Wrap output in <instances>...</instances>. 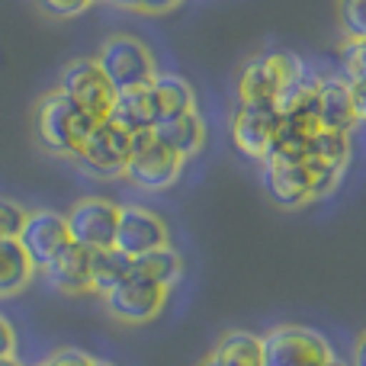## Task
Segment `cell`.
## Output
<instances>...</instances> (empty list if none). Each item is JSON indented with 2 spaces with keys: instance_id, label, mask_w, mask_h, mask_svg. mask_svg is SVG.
Here are the masks:
<instances>
[{
  "instance_id": "cell-14",
  "label": "cell",
  "mask_w": 366,
  "mask_h": 366,
  "mask_svg": "<svg viewBox=\"0 0 366 366\" xmlns=\"http://www.w3.org/2000/svg\"><path fill=\"white\" fill-rule=\"evenodd\" d=\"M167 244V225L158 212L145 206H119V219H116L113 247L122 251L126 257H139L145 251Z\"/></svg>"
},
{
  "instance_id": "cell-5",
  "label": "cell",
  "mask_w": 366,
  "mask_h": 366,
  "mask_svg": "<svg viewBox=\"0 0 366 366\" xmlns=\"http://www.w3.org/2000/svg\"><path fill=\"white\" fill-rule=\"evenodd\" d=\"M302 61L296 55H257L241 68L238 81V103H273L280 97V90L290 81H296L302 74Z\"/></svg>"
},
{
  "instance_id": "cell-22",
  "label": "cell",
  "mask_w": 366,
  "mask_h": 366,
  "mask_svg": "<svg viewBox=\"0 0 366 366\" xmlns=\"http://www.w3.org/2000/svg\"><path fill=\"white\" fill-rule=\"evenodd\" d=\"M152 90L158 97V107H161V119L164 116H174V113H187V109H196V97H193V87L183 81L180 74H154L152 81Z\"/></svg>"
},
{
  "instance_id": "cell-11",
  "label": "cell",
  "mask_w": 366,
  "mask_h": 366,
  "mask_svg": "<svg viewBox=\"0 0 366 366\" xmlns=\"http://www.w3.org/2000/svg\"><path fill=\"white\" fill-rule=\"evenodd\" d=\"M363 113H366L363 90H350L341 77H325V81H318V90H315L318 129L350 135V129L363 119Z\"/></svg>"
},
{
  "instance_id": "cell-3",
  "label": "cell",
  "mask_w": 366,
  "mask_h": 366,
  "mask_svg": "<svg viewBox=\"0 0 366 366\" xmlns=\"http://www.w3.org/2000/svg\"><path fill=\"white\" fill-rule=\"evenodd\" d=\"M331 357V344L302 325H280L260 337V366H325Z\"/></svg>"
},
{
  "instance_id": "cell-2",
  "label": "cell",
  "mask_w": 366,
  "mask_h": 366,
  "mask_svg": "<svg viewBox=\"0 0 366 366\" xmlns=\"http://www.w3.org/2000/svg\"><path fill=\"white\" fill-rule=\"evenodd\" d=\"M94 61L100 64V71L107 74V81L113 84L116 94L135 90V87H148V84L154 81V74H158L154 55L148 51V45L139 42L135 36H109Z\"/></svg>"
},
{
  "instance_id": "cell-31",
  "label": "cell",
  "mask_w": 366,
  "mask_h": 366,
  "mask_svg": "<svg viewBox=\"0 0 366 366\" xmlns=\"http://www.w3.org/2000/svg\"><path fill=\"white\" fill-rule=\"evenodd\" d=\"M202 366H225V363H222V360H215V357H209V360L202 363Z\"/></svg>"
},
{
  "instance_id": "cell-12",
  "label": "cell",
  "mask_w": 366,
  "mask_h": 366,
  "mask_svg": "<svg viewBox=\"0 0 366 366\" xmlns=\"http://www.w3.org/2000/svg\"><path fill=\"white\" fill-rule=\"evenodd\" d=\"M260 164H264V187L277 206L299 209L305 202H312V171L305 164V158L267 154Z\"/></svg>"
},
{
  "instance_id": "cell-18",
  "label": "cell",
  "mask_w": 366,
  "mask_h": 366,
  "mask_svg": "<svg viewBox=\"0 0 366 366\" xmlns=\"http://www.w3.org/2000/svg\"><path fill=\"white\" fill-rule=\"evenodd\" d=\"M305 161L312 167H325V171L344 174L350 161V135L344 132H328V129H315L305 148Z\"/></svg>"
},
{
  "instance_id": "cell-15",
  "label": "cell",
  "mask_w": 366,
  "mask_h": 366,
  "mask_svg": "<svg viewBox=\"0 0 366 366\" xmlns=\"http://www.w3.org/2000/svg\"><path fill=\"white\" fill-rule=\"evenodd\" d=\"M107 119L113 122V126H119L122 132H129V135L152 132V129L161 122V107H158V97H154L152 84H148V87H135V90H122V94H116Z\"/></svg>"
},
{
  "instance_id": "cell-26",
  "label": "cell",
  "mask_w": 366,
  "mask_h": 366,
  "mask_svg": "<svg viewBox=\"0 0 366 366\" xmlns=\"http://www.w3.org/2000/svg\"><path fill=\"white\" fill-rule=\"evenodd\" d=\"M23 219H26V209L0 196V238H16L19 228H23Z\"/></svg>"
},
{
  "instance_id": "cell-9",
  "label": "cell",
  "mask_w": 366,
  "mask_h": 366,
  "mask_svg": "<svg viewBox=\"0 0 366 366\" xmlns=\"http://www.w3.org/2000/svg\"><path fill=\"white\" fill-rule=\"evenodd\" d=\"M103 299H107V309L116 322L145 325L161 315V309H164V302H167V290H161L158 283L139 277V273H129V277L122 280V283H116Z\"/></svg>"
},
{
  "instance_id": "cell-7",
  "label": "cell",
  "mask_w": 366,
  "mask_h": 366,
  "mask_svg": "<svg viewBox=\"0 0 366 366\" xmlns=\"http://www.w3.org/2000/svg\"><path fill=\"white\" fill-rule=\"evenodd\" d=\"M129 139H132V135L122 132V129L113 126L109 119H97L74 161L87 174H94V177H103V180L119 177L129 161Z\"/></svg>"
},
{
  "instance_id": "cell-23",
  "label": "cell",
  "mask_w": 366,
  "mask_h": 366,
  "mask_svg": "<svg viewBox=\"0 0 366 366\" xmlns=\"http://www.w3.org/2000/svg\"><path fill=\"white\" fill-rule=\"evenodd\" d=\"M225 366H260V337L251 331H228L212 350Z\"/></svg>"
},
{
  "instance_id": "cell-27",
  "label": "cell",
  "mask_w": 366,
  "mask_h": 366,
  "mask_svg": "<svg viewBox=\"0 0 366 366\" xmlns=\"http://www.w3.org/2000/svg\"><path fill=\"white\" fill-rule=\"evenodd\" d=\"M39 366H94V357L84 354V350L64 347V350H55V354H49Z\"/></svg>"
},
{
  "instance_id": "cell-1",
  "label": "cell",
  "mask_w": 366,
  "mask_h": 366,
  "mask_svg": "<svg viewBox=\"0 0 366 366\" xmlns=\"http://www.w3.org/2000/svg\"><path fill=\"white\" fill-rule=\"evenodd\" d=\"M94 122H97L94 116H87L81 107H74L64 94L51 90L36 107V139L45 152L58 154V158H77Z\"/></svg>"
},
{
  "instance_id": "cell-19",
  "label": "cell",
  "mask_w": 366,
  "mask_h": 366,
  "mask_svg": "<svg viewBox=\"0 0 366 366\" xmlns=\"http://www.w3.org/2000/svg\"><path fill=\"white\" fill-rule=\"evenodd\" d=\"M132 273L158 283L161 290H171L183 277V257L171 244H161V247H154V251H145V254H139V257H132Z\"/></svg>"
},
{
  "instance_id": "cell-16",
  "label": "cell",
  "mask_w": 366,
  "mask_h": 366,
  "mask_svg": "<svg viewBox=\"0 0 366 366\" xmlns=\"http://www.w3.org/2000/svg\"><path fill=\"white\" fill-rule=\"evenodd\" d=\"M42 277L49 280L51 290L68 292V296L90 292V251L74 244V241H68V244L42 267Z\"/></svg>"
},
{
  "instance_id": "cell-10",
  "label": "cell",
  "mask_w": 366,
  "mask_h": 366,
  "mask_svg": "<svg viewBox=\"0 0 366 366\" xmlns=\"http://www.w3.org/2000/svg\"><path fill=\"white\" fill-rule=\"evenodd\" d=\"M280 113L273 103H238L232 116V142L244 158L264 161L270 154Z\"/></svg>"
},
{
  "instance_id": "cell-29",
  "label": "cell",
  "mask_w": 366,
  "mask_h": 366,
  "mask_svg": "<svg viewBox=\"0 0 366 366\" xmlns=\"http://www.w3.org/2000/svg\"><path fill=\"white\" fill-rule=\"evenodd\" d=\"M180 4L183 0H142V13H167Z\"/></svg>"
},
{
  "instance_id": "cell-25",
  "label": "cell",
  "mask_w": 366,
  "mask_h": 366,
  "mask_svg": "<svg viewBox=\"0 0 366 366\" xmlns=\"http://www.w3.org/2000/svg\"><path fill=\"white\" fill-rule=\"evenodd\" d=\"M337 16L347 39H366V0H337Z\"/></svg>"
},
{
  "instance_id": "cell-17",
  "label": "cell",
  "mask_w": 366,
  "mask_h": 366,
  "mask_svg": "<svg viewBox=\"0 0 366 366\" xmlns=\"http://www.w3.org/2000/svg\"><path fill=\"white\" fill-rule=\"evenodd\" d=\"M152 135L161 142V145L171 148L180 161H187V158H193V154L202 148V142H206V126H202L196 109H187V113L164 116V119L152 129Z\"/></svg>"
},
{
  "instance_id": "cell-30",
  "label": "cell",
  "mask_w": 366,
  "mask_h": 366,
  "mask_svg": "<svg viewBox=\"0 0 366 366\" xmlns=\"http://www.w3.org/2000/svg\"><path fill=\"white\" fill-rule=\"evenodd\" d=\"M0 366H23V363H19V360H16V357H13V354H10V357H0Z\"/></svg>"
},
{
  "instance_id": "cell-8",
  "label": "cell",
  "mask_w": 366,
  "mask_h": 366,
  "mask_svg": "<svg viewBox=\"0 0 366 366\" xmlns=\"http://www.w3.org/2000/svg\"><path fill=\"white\" fill-rule=\"evenodd\" d=\"M116 219H119L116 202L103 199V196H87L71 206V212L64 215V225H68V238L74 244L87 247V251H103V247H113Z\"/></svg>"
},
{
  "instance_id": "cell-6",
  "label": "cell",
  "mask_w": 366,
  "mask_h": 366,
  "mask_svg": "<svg viewBox=\"0 0 366 366\" xmlns=\"http://www.w3.org/2000/svg\"><path fill=\"white\" fill-rule=\"evenodd\" d=\"M58 94H64L74 107H81L87 116L94 119H107L109 107L116 100L113 84L107 81V74L100 71V64L94 58H77L68 68L61 71V81H58Z\"/></svg>"
},
{
  "instance_id": "cell-28",
  "label": "cell",
  "mask_w": 366,
  "mask_h": 366,
  "mask_svg": "<svg viewBox=\"0 0 366 366\" xmlns=\"http://www.w3.org/2000/svg\"><path fill=\"white\" fill-rule=\"evenodd\" d=\"M16 350V331H13L10 318L0 315V357H10Z\"/></svg>"
},
{
  "instance_id": "cell-21",
  "label": "cell",
  "mask_w": 366,
  "mask_h": 366,
  "mask_svg": "<svg viewBox=\"0 0 366 366\" xmlns=\"http://www.w3.org/2000/svg\"><path fill=\"white\" fill-rule=\"evenodd\" d=\"M129 273H132V257H126L122 251H116V247L90 251V292L107 296Z\"/></svg>"
},
{
  "instance_id": "cell-4",
  "label": "cell",
  "mask_w": 366,
  "mask_h": 366,
  "mask_svg": "<svg viewBox=\"0 0 366 366\" xmlns=\"http://www.w3.org/2000/svg\"><path fill=\"white\" fill-rule=\"evenodd\" d=\"M183 171V161L171 152L167 145H161L152 132H135L129 139V161H126V177L139 189H167L174 187Z\"/></svg>"
},
{
  "instance_id": "cell-13",
  "label": "cell",
  "mask_w": 366,
  "mask_h": 366,
  "mask_svg": "<svg viewBox=\"0 0 366 366\" xmlns=\"http://www.w3.org/2000/svg\"><path fill=\"white\" fill-rule=\"evenodd\" d=\"M16 241H19V247H23V254L29 257V264L36 267V270H42L71 238H68L64 215L51 212V209H36V212H26Z\"/></svg>"
},
{
  "instance_id": "cell-32",
  "label": "cell",
  "mask_w": 366,
  "mask_h": 366,
  "mask_svg": "<svg viewBox=\"0 0 366 366\" xmlns=\"http://www.w3.org/2000/svg\"><path fill=\"white\" fill-rule=\"evenodd\" d=\"M325 366H344V363H341V360H337V357H331V360H328V363H325Z\"/></svg>"
},
{
  "instance_id": "cell-24",
  "label": "cell",
  "mask_w": 366,
  "mask_h": 366,
  "mask_svg": "<svg viewBox=\"0 0 366 366\" xmlns=\"http://www.w3.org/2000/svg\"><path fill=\"white\" fill-rule=\"evenodd\" d=\"M341 77L350 90H363L366 84V45L363 39H347L341 49Z\"/></svg>"
},
{
  "instance_id": "cell-20",
  "label": "cell",
  "mask_w": 366,
  "mask_h": 366,
  "mask_svg": "<svg viewBox=\"0 0 366 366\" xmlns=\"http://www.w3.org/2000/svg\"><path fill=\"white\" fill-rule=\"evenodd\" d=\"M36 267L29 264V257L23 254L16 238H0V299L16 296L19 290L32 283Z\"/></svg>"
},
{
  "instance_id": "cell-33",
  "label": "cell",
  "mask_w": 366,
  "mask_h": 366,
  "mask_svg": "<svg viewBox=\"0 0 366 366\" xmlns=\"http://www.w3.org/2000/svg\"><path fill=\"white\" fill-rule=\"evenodd\" d=\"M94 366H113L109 360H94Z\"/></svg>"
}]
</instances>
